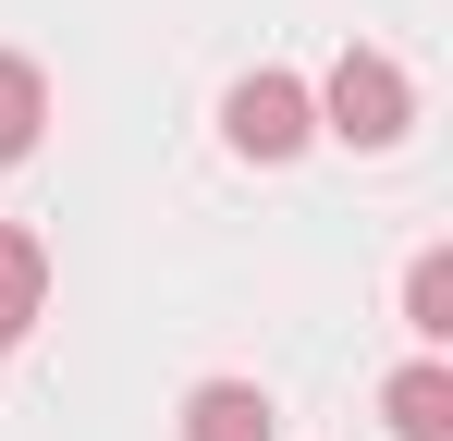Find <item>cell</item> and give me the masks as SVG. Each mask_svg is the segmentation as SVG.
I'll return each mask as SVG.
<instances>
[{"label":"cell","instance_id":"obj_1","mask_svg":"<svg viewBox=\"0 0 453 441\" xmlns=\"http://www.w3.org/2000/svg\"><path fill=\"white\" fill-rule=\"evenodd\" d=\"M404 123H417L404 62H392V50H343L331 86H319V135H343V147H404Z\"/></svg>","mask_w":453,"mask_h":441},{"label":"cell","instance_id":"obj_2","mask_svg":"<svg viewBox=\"0 0 453 441\" xmlns=\"http://www.w3.org/2000/svg\"><path fill=\"white\" fill-rule=\"evenodd\" d=\"M221 135H233V159H295V147L319 135V98H306L295 74H270V62H257V74L221 98Z\"/></svg>","mask_w":453,"mask_h":441},{"label":"cell","instance_id":"obj_3","mask_svg":"<svg viewBox=\"0 0 453 441\" xmlns=\"http://www.w3.org/2000/svg\"><path fill=\"white\" fill-rule=\"evenodd\" d=\"M37 306H50V245H37L25 220H0V356L37 331Z\"/></svg>","mask_w":453,"mask_h":441},{"label":"cell","instance_id":"obj_4","mask_svg":"<svg viewBox=\"0 0 453 441\" xmlns=\"http://www.w3.org/2000/svg\"><path fill=\"white\" fill-rule=\"evenodd\" d=\"M282 417H270V392L257 380H196L184 392V441H270Z\"/></svg>","mask_w":453,"mask_h":441},{"label":"cell","instance_id":"obj_5","mask_svg":"<svg viewBox=\"0 0 453 441\" xmlns=\"http://www.w3.org/2000/svg\"><path fill=\"white\" fill-rule=\"evenodd\" d=\"M380 417H392V441H453V368H441V356L392 368V392H380Z\"/></svg>","mask_w":453,"mask_h":441},{"label":"cell","instance_id":"obj_6","mask_svg":"<svg viewBox=\"0 0 453 441\" xmlns=\"http://www.w3.org/2000/svg\"><path fill=\"white\" fill-rule=\"evenodd\" d=\"M37 135H50V74L25 50H0V159H25Z\"/></svg>","mask_w":453,"mask_h":441},{"label":"cell","instance_id":"obj_7","mask_svg":"<svg viewBox=\"0 0 453 441\" xmlns=\"http://www.w3.org/2000/svg\"><path fill=\"white\" fill-rule=\"evenodd\" d=\"M404 331H417V344H453V245H417V270H404Z\"/></svg>","mask_w":453,"mask_h":441}]
</instances>
